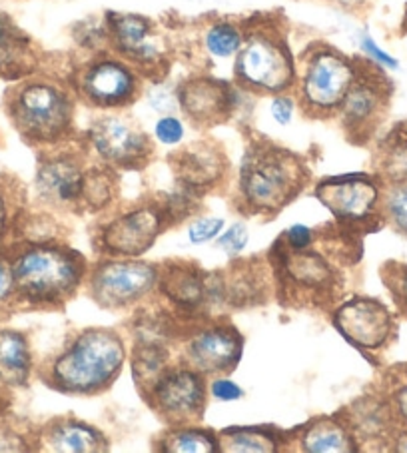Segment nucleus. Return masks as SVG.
<instances>
[{"label": "nucleus", "instance_id": "29", "mask_svg": "<svg viewBox=\"0 0 407 453\" xmlns=\"http://www.w3.org/2000/svg\"><path fill=\"white\" fill-rule=\"evenodd\" d=\"M166 449L178 453H212L216 451V440L198 429H180L168 435Z\"/></svg>", "mask_w": 407, "mask_h": 453}, {"label": "nucleus", "instance_id": "47", "mask_svg": "<svg viewBox=\"0 0 407 453\" xmlns=\"http://www.w3.org/2000/svg\"><path fill=\"white\" fill-rule=\"evenodd\" d=\"M4 218H6V210H4L3 200H0V232L4 228Z\"/></svg>", "mask_w": 407, "mask_h": 453}, {"label": "nucleus", "instance_id": "13", "mask_svg": "<svg viewBox=\"0 0 407 453\" xmlns=\"http://www.w3.org/2000/svg\"><path fill=\"white\" fill-rule=\"evenodd\" d=\"M164 216L154 208L134 210L106 226L102 244L116 256H140L158 238Z\"/></svg>", "mask_w": 407, "mask_h": 453}, {"label": "nucleus", "instance_id": "6", "mask_svg": "<svg viewBox=\"0 0 407 453\" xmlns=\"http://www.w3.org/2000/svg\"><path fill=\"white\" fill-rule=\"evenodd\" d=\"M357 68L335 50H318L310 58L302 78L303 106L314 114L338 111L354 84Z\"/></svg>", "mask_w": 407, "mask_h": 453}, {"label": "nucleus", "instance_id": "14", "mask_svg": "<svg viewBox=\"0 0 407 453\" xmlns=\"http://www.w3.org/2000/svg\"><path fill=\"white\" fill-rule=\"evenodd\" d=\"M319 200L340 220H367L380 204V188L370 178H342L319 186Z\"/></svg>", "mask_w": 407, "mask_h": 453}, {"label": "nucleus", "instance_id": "11", "mask_svg": "<svg viewBox=\"0 0 407 453\" xmlns=\"http://www.w3.org/2000/svg\"><path fill=\"white\" fill-rule=\"evenodd\" d=\"M156 408L170 421H188L198 418L206 405V389L198 373L178 370L162 376L154 384Z\"/></svg>", "mask_w": 407, "mask_h": 453}, {"label": "nucleus", "instance_id": "46", "mask_svg": "<svg viewBox=\"0 0 407 453\" xmlns=\"http://www.w3.org/2000/svg\"><path fill=\"white\" fill-rule=\"evenodd\" d=\"M395 449L397 451H407V432H403L402 435H399L397 437V440H395Z\"/></svg>", "mask_w": 407, "mask_h": 453}, {"label": "nucleus", "instance_id": "45", "mask_svg": "<svg viewBox=\"0 0 407 453\" xmlns=\"http://www.w3.org/2000/svg\"><path fill=\"white\" fill-rule=\"evenodd\" d=\"M6 405V381L0 378V411L4 410Z\"/></svg>", "mask_w": 407, "mask_h": 453}, {"label": "nucleus", "instance_id": "33", "mask_svg": "<svg viewBox=\"0 0 407 453\" xmlns=\"http://www.w3.org/2000/svg\"><path fill=\"white\" fill-rule=\"evenodd\" d=\"M383 280L399 310L407 316V264H388L383 268Z\"/></svg>", "mask_w": 407, "mask_h": 453}, {"label": "nucleus", "instance_id": "4", "mask_svg": "<svg viewBox=\"0 0 407 453\" xmlns=\"http://www.w3.org/2000/svg\"><path fill=\"white\" fill-rule=\"evenodd\" d=\"M300 176V162L292 154L272 146H257L242 164V194L254 210L273 212L302 190Z\"/></svg>", "mask_w": 407, "mask_h": 453}, {"label": "nucleus", "instance_id": "42", "mask_svg": "<svg viewBox=\"0 0 407 453\" xmlns=\"http://www.w3.org/2000/svg\"><path fill=\"white\" fill-rule=\"evenodd\" d=\"M25 440L9 426H0V451H25Z\"/></svg>", "mask_w": 407, "mask_h": 453}, {"label": "nucleus", "instance_id": "43", "mask_svg": "<svg viewBox=\"0 0 407 453\" xmlns=\"http://www.w3.org/2000/svg\"><path fill=\"white\" fill-rule=\"evenodd\" d=\"M394 405H395L397 416L402 418L403 421H407V381L395 389V394H394Z\"/></svg>", "mask_w": 407, "mask_h": 453}, {"label": "nucleus", "instance_id": "7", "mask_svg": "<svg viewBox=\"0 0 407 453\" xmlns=\"http://www.w3.org/2000/svg\"><path fill=\"white\" fill-rule=\"evenodd\" d=\"M158 282V272L150 264L112 262L94 272L90 280L92 298L106 308H122L136 302Z\"/></svg>", "mask_w": 407, "mask_h": 453}, {"label": "nucleus", "instance_id": "20", "mask_svg": "<svg viewBox=\"0 0 407 453\" xmlns=\"http://www.w3.org/2000/svg\"><path fill=\"white\" fill-rule=\"evenodd\" d=\"M49 443L52 449L66 453H90L106 449V441L96 429L78 421H60L49 432Z\"/></svg>", "mask_w": 407, "mask_h": 453}, {"label": "nucleus", "instance_id": "30", "mask_svg": "<svg viewBox=\"0 0 407 453\" xmlns=\"http://www.w3.org/2000/svg\"><path fill=\"white\" fill-rule=\"evenodd\" d=\"M112 180L108 174L100 170H94L90 174L84 176V188H82V200L92 210L104 208L112 198Z\"/></svg>", "mask_w": 407, "mask_h": 453}, {"label": "nucleus", "instance_id": "1", "mask_svg": "<svg viewBox=\"0 0 407 453\" xmlns=\"http://www.w3.org/2000/svg\"><path fill=\"white\" fill-rule=\"evenodd\" d=\"M127 349L111 330H86L52 364V384L62 392L92 394L106 388L120 372Z\"/></svg>", "mask_w": 407, "mask_h": 453}, {"label": "nucleus", "instance_id": "19", "mask_svg": "<svg viewBox=\"0 0 407 453\" xmlns=\"http://www.w3.org/2000/svg\"><path fill=\"white\" fill-rule=\"evenodd\" d=\"M30 373V348L25 335L0 330V378L6 384H25Z\"/></svg>", "mask_w": 407, "mask_h": 453}, {"label": "nucleus", "instance_id": "31", "mask_svg": "<svg viewBox=\"0 0 407 453\" xmlns=\"http://www.w3.org/2000/svg\"><path fill=\"white\" fill-rule=\"evenodd\" d=\"M356 427L365 435H381L388 429L389 410L378 402L364 403L362 411H356Z\"/></svg>", "mask_w": 407, "mask_h": 453}, {"label": "nucleus", "instance_id": "24", "mask_svg": "<svg viewBox=\"0 0 407 453\" xmlns=\"http://www.w3.org/2000/svg\"><path fill=\"white\" fill-rule=\"evenodd\" d=\"M381 174L391 184L407 182V127L395 128L381 148Z\"/></svg>", "mask_w": 407, "mask_h": 453}, {"label": "nucleus", "instance_id": "26", "mask_svg": "<svg viewBox=\"0 0 407 453\" xmlns=\"http://www.w3.org/2000/svg\"><path fill=\"white\" fill-rule=\"evenodd\" d=\"M204 44L214 58H230L240 52L244 44V35L232 22H216L214 27L208 28Z\"/></svg>", "mask_w": 407, "mask_h": 453}, {"label": "nucleus", "instance_id": "40", "mask_svg": "<svg viewBox=\"0 0 407 453\" xmlns=\"http://www.w3.org/2000/svg\"><path fill=\"white\" fill-rule=\"evenodd\" d=\"M286 240H288L289 248L296 250V252H300V250H305L311 244V240H314V232H311L308 226L296 224L288 230Z\"/></svg>", "mask_w": 407, "mask_h": 453}, {"label": "nucleus", "instance_id": "16", "mask_svg": "<svg viewBox=\"0 0 407 453\" xmlns=\"http://www.w3.org/2000/svg\"><path fill=\"white\" fill-rule=\"evenodd\" d=\"M84 172L70 156L46 158L36 174V190L41 198L54 206H68L82 200Z\"/></svg>", "mask_w": 407, "mask_h": 453}, {"label": "nucleus", "instance_id": "18", "mask_svg": "<svg viewBox=\"0 0 407 453\" xmlns=\"http://www.w3.org/2000/svg\"><path fill=\"white\" fill-rule=\"evenodd\" d=\"M242 343L236 334L220 330H206L196 334L194 338L188 342L186 356L196 370L204 373H218L228 372L236 365Z\"/></svg>", "mask_w": 407, "mask_h": 453}, {"label": "nucleus", "instance_id": "17", "mask_svg": "<svg viewBox=\"0 0 407 453\" xmlns=\"http://www.w3.org/2000/svg\"><path fill=\"white\" fill-rule=\"evenodd\" d=\"M178 103L192 120L214 124L234 111L232 90L212 78H198L186 82L178 92Z\"/></svg>", "mask_w": 407, "mask_h": 453}, {"label": "nucleus", "instance_id": "21", "mask_svg": "<svg viewBox=\"0 0 407 453\" xmlns=\"http://www.w3.org/2000/svg\"><path fill=\"white\" fill-rule=\"evenodd\" d=\"M220 160L222 156L208 150V148H192V150L178 154V176L182 178V182L186 186H206L210 182H214V180L222 174Z\"/></svg>", "mask_w": 407, "mask_h": 453}, {"label": "nucleus", "instance_id": "9", "mask_svg": "<svg viewBox=\"0 0 407 453\" xmlns=\"http://www.w3.org/2000/svg\"><path fill=\"white\" fill-rule=\"evenodd\" d=\"M334 322L343 338L362 349L383 348L394 332V318L388 308L370 298L348 302L338 310Z\"/></svg>", "mask_w": 407, "mask_h": 453}, {"label": "nucleus", "instance_id": "22", "mask_svg": "<svg viewBox=\"0 0 407 453\" xmlns=\"http://www.w3.org/2000/svg\"><path fill=\"white\" fill-rule=\"evenodd\" d=\"M286 272L292 282L303 288H326L332 284V270L322 257L314 252H296L288 256Z\"/></svg>", "mask_w": 407, "mask_h": 453}, {"label": "nucleus", "instance_id": "2", "mask_svg": "<svg viewBox=\"0 0 407 453\" xmlns=\"http://www.w3.org/2000/svg\"><path fill=\"white\" fill-rule=\"evenodd\" d=\"M11 265L17 294L35 303H57L70 298L84 274L81 256L49 246L27 248Z\"/></svg>", "mask_w": 407, "mask_h": 453}, {"label": "nucleus", "instance_id": "37", "mask_svg": "<svg viewBox=\"0 0 407 453\" xmlns=\"http://www.w3.org/2000/svg\"><path fill=\"white\" fill-rule=\"evenodd\" d=\"M248 244V230L244 224H236L224 234V236L218 240V246L228 250V254H238Z\"/></svg>", "mask_w": 407, "mask_h": 453}, {"label": "nucleus", "instance_id": "28", "mask_svg": "<svg viewBox=\"0 0 407 453\" xmlns=\"http://www.w3.org/2000/svg\"><path fill=\"white\" fill-rule=\"evenodd\" d=\"M222 449L238 453H265L276 449V443L272 441L270 435L257 432V429H238V432H228L224 435Z\"/></svg>", "mask_w": 407, "mask_h": 453}, {"label": "nucleus", "instance_id": "32", "mask_svg": "<svg viewBox=\"0 0 407 453\" xmlns=\"http://www.w3.org/2000/svg\"><path fill=\"white\" fill-rule=\"evenodd\" d=\"M383 208L397 232L407 236V182L394 184V188H389L386 200H383Z\"/></svg>", "mask_w": 407, "mask_h": 453}, {"label": "nucleus", "instance_id": "3", "mask_svg": "<svg viewBox=\"0 0 407 453\" xmlns=\"http://www.w3.org/2000/svg\"><path fill=\"white\" fill-rule=\"evenodd\" d=\"M14 127L30 142H57L73 124V104L60 86L33 81L20 84L9 98Z\"/></svg>", "mask_w": 407, "mask_h": 453}, {"label": "nucleus", "instance_id": "34", "mask_svg": "<svg viewBox=\"0 0 407 453\" xmlns=\"http://www.w3.org/2000/svg\"><path fill=\"white\" fill-rule=\"evenodd\" d=\"M154 134L158 138L160 144H166V146L180 144L184 138V124L182 120H178L176 116L172 114L162 116V119L156 122Z\"/></svg>", "mask_w": 407, "mask_h": 453}, {"label": "nucleus", "instance_id": "12", "mask_svg": "<svg viewBox=\"0 0 407 453\" xmlns=\"http://www.w3.org/2000/svg\"><path fill=\"white\" fill-rule=\"evenodd\" d=\"M389 92L388 82L380 73L364 76L357 70L354 84L349 86L346 98L340 104V111L351 132L372 130L386 111Z\"/></svg>", "mask_w": 407, "mask_h": 453}, {"label": "nucleus", "instance_id": "35", "mask_svg": "<svg viewBox=\"0 0 407 453\" xmlns=\"http://www.w3.org/2000/svg\"><path fill=\"white\" fill-rule=\"evenodd\" d=\"M222 218H204V220H196L194 224H190L188 238H190L192 244H206V242L214 240L222 232Z\"/></svg>", "mask_w": 407, "mask_h": 453}, {"label": "nucleus", "instance_id": "15", "mask_svg": "<svg viewBox=\"0 0 407 453\" xmlns=\"http://www.w3.org/2000/svg\"><path fill=\"white\" fill-rule=\"evenodd\" d=\"M106 30L114 49L136 65H156L160 46L156 44L152 25L138 14H106Z\"/></svg>", "mask_w": 407, "mask_h": 453}, {"label": "nucleus", "instance_id": "27", "mask_svg": "<svg viewBox=\"0 0 407 453\" xmlns=\"http://www.w3.org/2000/svg\"><path fill=\"white\" fill-rule=\"evenodd\" d=\"M28 41L12 22L0 14V68H12L25 57Z\"/></svg>", "mask_w": 407, "mask_h": 453}, {"label": "nucleus", "instance_id": "5", "mask_svg": "<svg viewBox=\"0 0 407 453\" xmlns=\"http://www.w3.org/2000/svg\"><path fill=\"white\" fill-rule=\"evenodd\" d=\"M238 81L257 92H284L294 84V65L286 44L270 33L244 38L236 58Z\"/></svg>", "mask_w": 407, "mask_h": 453}, {"label": "nucleus", "instance_id": "36", "mask_svg": "<svg viewBox=\"0 0 407 453\" xmlns=\"http://www.w3.org/2000/svg\"><path fill=\"white\" fill-rule=\"evenodd\" d=\"M17 288H14L12 265L6 257L0 256V311H3L12 302Z\"/></svg>", "mask_w": 407, "mask_h": 453}, {"label": "nucleus", "instance_id": "44", "mask_svg": "<svg viewBox=\"0 0 407 453\" xmlns=\"http://www.w3.org/2000/svg\"><path fill=\"white\" fill-rule=\"evenodd\" d=\"M334 3H338L342 6H346V9H357V6L365 4L367 0H334Z\"/></svg>", "mask_w": 407, "mask_h": 453}, {"label": "nucleus", "instance_id": "41", "mask_svg": "<svg viewBox=\"0 0 407 453\" xmlns=\"http://www.w3.org/2000/svg\"><path fill=\"white\" fill-rule=\"evenodd\" d=\"M212 395H216L218 400L222 402H234V400H240V397L244 395V392H242V388L234 384V381L218 378L212 384Z\"/></svg>", "mask_w": 407, "mask_h": 453}, {"label": "nucleus", "instance_id": "10", "mask_svg": "<svg viewBox=\"0 0 407 453\" xmlns=\"http://www.w3.org/2000/svg\"><path fill=\"white\" fill-rule=\"evenodd\" d=\"M81 92L96 106H124L134 100L138 81L136 74L124 62L102 58L84 68L81 76Z\"/></svg>", "mask_w": 407, "mask_h": 453}, {"label": "nucleus", "instance_id": "23", "mask_svg": "<svg viewBox=\"0 0 407 453\" xmlns=\"http://www.w3.org/2000/svg\"><path fill=\"white\" fill-rule=\"evenodd\" d=\"M302 445L310 453H340L354 449L351 448V437L346 429L326 419L305 429Z\"/></svg>", "mask_w": 407, "mask_h": 453}, {"label": "nucleus", "instance_id": "39", "mask_svg": "<svg viewBox=\"0 0 407 453\" xmlns=\"http://www.w3.org/2000/svg\"><path fill=\"white\" fill-rule=\"evenodd\" d=\"M362 50L375 62V65L386 68H397V60L394 57H389L388 52H383L370 35H362Z\"/></svg>", "mask_w": 407, "mask_h": 453}, {"label": "nucleus", "instance_id": "8", "mask_svg": "<svg viewBox=\"0 0 407 453\" xmlns=\"http://www.w3.org/2000/svg\"><path fill=\"white\" fill-rule=\"evenodd\" d=\"M90 144L102 160L124 168H138L150 154V142L130 120L104 116L90 127Z\"/></svg>", "mask_w": 407, "mask_h": 453}, {"label": "nucleus", "instance_id": "25", "mask_svg": "<svg viewBox=\"0 0 407 453\" xmlns=\"http://www.w3.org/2000/svg\"><path fill=\"white\" fill-rule=\"evenodd\" d=\"M162 290L166 292L170 300H174L176 303H182L186 308L198 306V303L204 302V296H206L204 280L190 270L170 272V276L164 280Z\"/></svg>", "mask_w": 407, "mask_h": 453}, {"label": "nucleus", "instance_id": "48", "mask_svg": "<svg viewBox=\"0 0 407 453\" xmlns=\"http://www.w3.org/2000/svg\"><path fill=\"white\" fill-rule=\"evenodd\" d=\"M405 20H407V17H405Z\"/></svg>", "mask_w": 407, "mask_h": 453}, {"label": "nucleus", "instance_id": "38", "mask_svg": "<svg viewBox=\"0 0 407 453\" xmlns=\"http://www.w3.org/2000/svg\"><path fill=\"white\" fill-rule=\"evenodd\" d=\"M294 111H296L294 100L289 98V96H284V95H280V96L273 98L272 104H270L272 119L276 120V122L280 124V127H288V124L292 122Z\"/></svg>", "mask_w": 407, "mask_h": 453}]
</instances>
